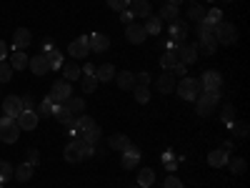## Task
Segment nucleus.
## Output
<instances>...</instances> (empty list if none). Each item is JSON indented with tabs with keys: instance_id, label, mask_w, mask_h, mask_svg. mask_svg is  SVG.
<instances>
[{
	"instance_id": "obj_1",
	"label": "nucleus",
	"mask_w": 250,
	"mask_h": 188,
	"mask_svg": "<svg viewBox=\"0 0 250 188\" xmlns=\"http://www.w3.org/2000/svg\"><path fill=\"white\" fill-rule=\"evenodd\" d=\"M218 100H220V91H200V95L195 98V108H198V116L208 118L215 106H218Z\"/></svg>"
},
{
	"instance_id": "obj_2",
	"label": "nucleus",
	"mask_w": 250,
	"mask_h": 188,
	"mask_svg": "<svg viewBox=\"0 0 250 188\" xmlns=\"http://www.w3.org/2000/svg\"><path fill=\"white\" fill-rule=\"evenodd\" d=\"M18 138H20L18 120L10 118V116H3V118H0V141H3V143H15Z\"/></svg>"
},
{
	"instance_id": "obj_3",
	"label": "nucleus",
	"mask_w": 250,
	"mask_h": 188,
	"mask_svg": "<svg viewBox=\"0 0 250 188\" xmlns=\"http://www.w3.org/2000/svg\"><path fill=\"white\" fill-rule=\"evenodd\" d=\"M238 40V30L233 23H225V20H220V23L215 25V43L218 46H233Z\"/></svg>"
},
{
	"instance_id": "obj_4",
	"label": "nucleus",
	"mask_w": 250,
	"mask_h": 188,
	"mask_svg": "<svg viewBox=\"0 0 250 188\" xmlns=\"http://www.w3.org/2000/svg\"><path fill=\"white\" fill-rule=\"evenodd\" d=\"M178 95L183 98V100H195L198 95H200V80L198 78H183L180 83H178Z\"/></svg>"
},
{
	"instance_id": "obj_5",
	"label": "nucleus",
	"mask_w": 250,
	"mask_h": 188,
	"mask_svg": "<svg viewBox=\"0 0 250 188\" xmlns=\"http://www.w3.org/2000/svg\"><path fill=\"white\" fill-rule=\"evenodd\" d=\"M70 95H73L70 80H65V78H62V80H55V83H53V88H50V95H48V98L55 103V106H60V103H65Z\"/></svg>"
},
{
	"instance_id": "obj_6",
	"label": "nucleus",
	"mask_w": 250,
	"mask_h": 188,
	"mask_svg": "<svg viewBox=\"0 0 250 188\" xmlns=\"http://www.w3.org/2000/svg\"><path fill=\"white\" fill-rule=\"evenodd\" d=\"M175 55H178V63H183V66H193V63L198 60V53H195L193 43H180L175 48Z\"/></svg>"
},
{
	"instance_id": "obj_7",
	"label": "nucleus",
	"mask_w": 250,
	"mask_h": 188,
	"mask_svg": "<svg viewBox=\"0 0 250 188\" xmlns=\"http://www.w3.org/2000/svg\"><path fill=\"white\" fill-rule=\"evenodd\" d=\"M223 86V75L218 70H205L203 78H200V88L203 91H220Z\"/></svg>"
},
{
	"instance_id": "obj_8",
	"label": "nucleus",
	"mask_w": 250,
	"mask_h": 188,
	"mask_svg": "<svg viewBox=\"0 0 250 188\" xmlns=\"http://www.w3.org/2000/svg\"><path fill=\"white\" fill-rule=\"evenodd\" d=\"M68 53L73 55V60L75 58H85V55H90V48H88V35H78L73 43L68 46Z\"/></svg>"
},
{
	"instance_id": "obj_9",
	"label": "nucleus",
	"mask_w": 250,
	"mask_h": 188,
	"mask_svg": "<svg viewBox=\"0 0 250 188\" xmlns=\"http://www.w3.org/2000/svg\"><path fill=\"white\" fill-rule=\"evenodd\" d=\"M88 48H90V53H105L110 48V40L103 33H93V35H88Z\"/></svg>"
},
{
	"instance_id": "obj_10",
	"label": "nucleus",
	"mask_w": 250,
	"mask_h": 188,
	"mask_svg": "<svg viewBox=\"0 0 250 188\" xmlns=\"http://www.w3.org/2000/svg\"><path fill=\"white\" fill-rule=\"evenodd\" d=\"M125 38H128V43L140 46V43H145V38H148V33H145V28H143V25L130 23L128 28H125Z\"/></svg>"
},
{
	"instance_id": "obj_11",
	"label": "nucleus",
	"mask_w": 250,
	"mask_h": 188,
	"mask_svg": "<svg viewBox=\"0 0 250 188\" xmlns=\"http://www.w3.org/2000/svg\"><path fill=\"white\" fill-rule=\"evenodd\" d=\"M33 43V35H30V30L28 28H18L15 30V35H13V50H25L28 46Z\"/></svg>"
},
{
	"instance_id": "obj_12",
	"label": "nucleus",
	"mask_w": 250,
	"mask_h": 188,
	"mask_svg": "<svg viewBox=\"0 0 250 188\" xmlns=\"http://www.w3.org/2000/svg\"><path fill=\"white\" fill-rule=\"evenodd\" d=\"M28 68L35 73V75H45L48 70H50V66H48V58H45V53H35L30 60H28Z\"/></svg>"
},
{
	"instance_id": "obj_13",
	"label": "nucleus",
	"mask_w": 250,
	"mask_h": 188,
	"mask_svg": "<svg viewBox=\"0 0 250 188\" xmlns=\"http://www.w3.org/2000/svg\"><path fill=\"white\" fill-rule=\"evenodd\" d=\"M15 120H18V125H20V131H35V125H38L40 116H38L35 111H23Z\"/></svg>"
},
{
	"instance_id": "obj_14",
	"label": "nucleus",
	"mask_w": 250,
	"mask_h": 188,
	"mask_svg": "<svg viewBox=\"0 0 250 188\" xmlns=\"http://www.w3.org/2000/svg\"><path fill=\"white\" fill-rule=\"evenodd\" d=\"M3 111H5V116L18 118L20 113H23V103H20V98H18V95H8V98L3 100Z\"/></svg>"
},
{
	"instance_id": "obj_15",
	"label": "nucleus",
	"mask_w": 250,
	"mask_h": 188,
	"mask_svg": "<svg viewBox=\"0 0 250 188\" xmlns=\"http://www.w3.org/2000/svg\"><path fill=\"white\" fill-rule=\"evenodd\" d=\"M185 35H188V23L185 20H173L170 23V40H175V43H185Z\"/></svg>"
},
{
	"instance_id": "obj_16",
	"label": "nucleus",
	"mask_w": 250,
	"mask_h": 188,
	"mask_svg": "<svg viewBox=\"0 0 250 188\" xmlns=\"http://www.w3.org/2000/svg\"><path fill=\"white\" fill-rule=\"evenodd\" d=\"M138 161H140V148H135V145H130V148L125 151V156H123L120 165H123L125 171H133L135 165H138Z\"/></svg>"
},
{
	"instance_id": "obj_17",
	"label": "nucleus",
	"mask_w": 250,
	"mask_h": 188,
	"mask_svg": "<svg viewBox=\"0 0 250 188\" xmlns=\"http://www.w3.org/2000/svg\"><path fill=\"white\" fill-rule=\"evenodd\" d=\"M108 143H110V148H113V151H120V153H125V151H128L130 145H133V143H130V138L125 136V133H113Z\"/></svg>"
},
{
	"instance_id": "obj_18",
	"label": "nucleus",
	"mask_w": 250,
	"mask_h": 188,
	"mask_svg": "<svg viewBox=\"0 0 250 188\" xmlns=\"http://www.w3.org/2000/svg\"><path fill=\"white\" fill-rule=\"evenodd\" d=\"M115 80H118V88H120V91H133V88H135V75H133L130 70L115 73Z\"/></svg>"
},
{
	"instance_id": "obj_19",
	"label": "nucleus",
	"mask_w": 250,
	"mask_h": 188,
	"mask_svg": "<svg viewBox=\"0 0 250 188\" xmlns=\"http://www.w3.org/2000/svg\"><path fill=\"white\" fill-rule=\"evenodd\" d=\"M95 78H98V83H110L115 78V66L113 63H103V66L95 70Z\"/></svg>"
},
{
	"instance_id": "obj_20",
	"label": "nucleus",
	"mask_w": 250,
	"mask_h": 188,
	"mask_svg": "<svg viewBox=\"0 0 250 188\" xmlns=\"http://www.w3.org/2000/svg\"><path fill=\"white\" fill-rule=\"evenodd\" d=\"M28 60H30V55H25V50H13L10 68L13 70H23V68H28Z\"/></svg>"
},
{
	"instance_id": "obj_21",
	"label": "nucleus",
	"mask_w": 250,
	"mask_h": 188,
	"mask_svg": "<svg viewBox=\"0 0 250 188\" xmlns=\"http://www.w3.org/2000/svg\"><path fill=\"white\" fill-rule=\"evenodd\" d=\"M198 40H208V43H215V25L210 23H205V20H200V25H198Z\"/></svg>"
},
{
	"instance_id": "obj_22",
	"label": "nucleus",
	"mask_w": 250,
	"mask_h": 188,
	"mask_svg": "<svg viewBox=\"0 0 250 188\" xmlns=\"http://www.w3.org/2000/svg\"><path fill=\"white\" fill-rule=\"evenodd\" d=\"M60 106L65 108V111H70L73 116H78V113L85 111V100H83V98H73V95H70L65 103H60Z\"/></svg>"
},
{
	"instance_id": "obj_23",
	"label": "nucleus",
	"mask_w": 250,
	"mask_h": 188,
	"mask_svg": "<svg viewBox=\"0 0 250 188\" xmlns=\"http://www.w3.org/2000/svg\"><path fill=\"white\" fill-rule=\"evenodd\" d=\"M158 91L160 93H173L175 91V75L173 73H165V75H160V80H158Z\"/></svg>"
},
{
	"instance_id": "obj_24",
	"label": "nucleus",
	"mask_w": 250,
	"mask_h": 188,
	"mask_svg": "<svg viewBox=\"0 0 250 188\" xmlns=\"http://www.w3.org/2000/svg\"><path fill=\"white\" fill-rule=\"evenodd\" d=\"M13 178H15V181H20V183L30 181V178H33V165H30V163H20L18 168L13 171Z\"/></svg>"
},
{
	"instance_id": "obj_25",
	"label": "nucleus",
	"mask_w": 250,
	"mask_h": 188,
	"mask_svg": "<svg viewBox=\"0 0 250 188\" xmlns=\"http://www.w3.org/2000/svg\"><path fill=\"white\" fill-rule=\"evenodd\" d=\"M228 158H230V156H228V151L225 148H218V151H213L210 156H208V163H210L213 168H220V165L228 163Z\"/></svg>"
},
{
	"instance_id": "obj_26",
	"label": "nucleus",
	"mask_w": 250,
	"mask_h": 188,
	"mask_svg": "<svg viewBox=\"0 0 250 188\" xmlns=\"http://www.w3.org/2000/svg\"><path fill=\"white\" fill-rule=\"evenodd\" d=\"M145 33H148V35H158L160 30H163V20L160 18H155V15H148V18H145Z\"/></svg>"
},
{
	"instance_id": "obj_27",
	"label": "nucleus",
	"mask_w": 250,
	"mask_h": 188,
	"mask_svg": "<svg viewBox=\"0 0 250 188\" xmlns=\"http://www.w3.org/2000/svg\"><path fill=\"white\" fill-rule=\"evenodd\" d=\"M155 183V171L153 168H140V173H138V186L140 188H150Z\"/></svg>"
},
{
	"instance_id": "obj_28",
	"label": "nucleus",
	"mask_w": 250,
	"mask_h": 188,
	"mask_svg": "<svg viewBox=\"0 0 250 188\" xmlns=\"http://www.w3.org/2000/svg\"><path fill=\"white\" fill-rule=\"evenodd\" d=\"M73 143H75V148H78V153L83 156V161H85V158H90V156L95 153V145L85 143V141H83V138H73Z\"/></svg>"
},
{
	"instance_id": "obj_29",
	"label": "nucleus",
	"mask_w": 250,
	"mask_h": 188,
	"mask_svg": "<svg viewBox=\"0 0 250 188\" xmlns=\"http://www.w3.org/2000/svg\"><path fill=\"white\" fill-rule=\"evenodd\" d=\"M62 73H65V80H78L83 70L75 60H70V63H62Z\"/></svg>"
},
{
	"instance_id": "obj_30",
	"label": "nucleus",
	"mask_w": 250,
	"mask_h": 188,
	"mask_svg": "<svg viewBox=\"0 0 250 188\" xmlns=\"http://www.w3.org/2000/svg\"><path fill=\"white\" fill-rule=\"evenodd\" d=\"M55 118H58V123H62V125H73L75 123V116L70 113V111H65L62 106H55V113H53Z\"/></svg>"
},
{
	"instance_id": "obj_31",
	"label": "nucleus",
	"mask_w": 250,
	"mask_h": 188,
	"mask_svg": "<svg viewBox=\"0 0 250 188\" xmlns=\"http://www.w3.org/2000/svg\"><path fill=\"white\" fill-rule=\"evenodd\" d=\"M45 58H48V66H50V70H58V68H62V55L58 53V48H50V50H45Z\"/></svg>"
},
{
	"instance_id": "obj_32",
	"label": "nucleus",
	"mask_w": 250,
	"mask_h": 188,
	"mask_svg": "<svg viewBox=\"0 0 250 188\" xmlns=\"http://www.w3.org/2000/svg\"><path fill=\"white\" fill-rule=\"evenodd\" d=\"M150 3H148V0H135V3H133V15H140V18H148L150 15Z\"/></svg>"
},
{
	"instance_id": "obj_33",
	"label": "nucleus",
	"mask_w": 250,
	"mask_h": 188,
	"mask_svg": "<svg viewBox=\"0 0 250 188\" xmlns=\"http://www.w3.org/2000/svg\"><path fill=\"white\" fill-rule=\"evenodd\" d=\"M225 165H230L233 176H243V173H245V168H248V163H245L243 158H228V163H225Z\"/></svg>"
},
{
	"instance_id": "obj_34",
	"label": "nucleus",
	"mask_w": 250,
	"mask_h": 188,
	"mask_svg": "<svg viewBox=\"0 0 250 188\" xmlns=\"http://www.w3.org/2000/svg\"><path fill=\"white\" fill-rule=\"evenodd\" d=\"M178 63V55H175V50H165L163 55H160V68H165V70H170L173 66Z\"/></svg>"
},
{
	"instance_id": "obj_35",
	"label": "nucleus",
	"mask_w": 250,
	"mask_h": 188,
	"mask_svg": "<svg viewBox=\"0 0 250 188\" xmlns=\"http://www.w3.org/2000/svg\"><path fill=\"white\" fill-rule=\"evenodd\" d=\"M73 125H75V128L80 131V136H83L85 131H90V128H93V125H95V120H93L90 116H80V118H75V123H73Z\"/></svg>"
},
{
	"instance_id": "obj_36",
	"label": "nucleus",
	"mask_w": 250,
	"mask_h": 188,
	"mask_svg": "<svg viewBox=\"0 0 250 188\" xmlns=\"http://www.w3.org/2000/svg\"><path fill=\"white\" fill-rule=\"evenodd\" d=\"M215 46H218V43H208V40H198V43H195V53H198V55H215Z\"/></svg>"
},
{
	"instance_id": "obj_37",
	"label": "nucleus",
	"mask_w": 250,
	"mask_h": 188,
	"mask_svg": "<svg viewBox=\"0 0 250 188\" xmlns=\"http://www.w3.org/2000/svg\"><path fill=\"white\" fill-rule=\"evenodd\" d=\"M160 20H168V23H173V20H178V8L175 5H163L160 8Z\"/></svg>"
},
{
	"instance_id": "obj_38",
	"label": "nucleus",
	"mask_w": 250,
	"mask_h": 188,
	"mask_svg": "<svg viewBox=\"0 0 250 188\" xmlns=\"http://www.w3.org/2000/svg\"><path fill=\"white\" fill-rule=\"evenodd\" d=\"M65 161H68V163H80V161H83V156H80L78 148H75V143H68V145H65Z\"/></svg>"
},
{
	"instance_id": "obj_39",
	"label": "nucleus",
	"mask_w": 250,
	"mask_h": 188,
	"mask_svg": "<svg viewBox=\"0 0 250 188\" xmlns=\"http://www.w3.org/2000/svg\"><path fill=\"white\" fill-rule=\"evenodd\" d=\"M80 138L85 141V143H90V145H95V143H98V138H100V125H93V128H90V131H85Z\"/></svg>"
},
{
	"instance_id": "obj_40",
	"label": "nucleus",
	"mask_w": 250,
	"mask_h": 188,
	"mask_svg": "<svg viewBox=\"0 0 250 188\" xmlns=\"http://www.w3.org/2000/svg\"><path fill=\"white\" fill-rule=\"evenodd\" d=\"M13 165L8 163V161H0V183H5V181H10L13 178Z\"/></svg>"
},
{
	"instance_id": "obj_41",
	"label": "nucleus",
	"mask_w": 250,
	"mask_h": 188,
	"mask_svg": "<svg viewBox=\"0 0 250 188\" xmlns=\"http://www.w3.org/2000/svg\"><path fill=\"white\" fill-rule=\"evenodd\" d=\"M133 93H135V100H138V103H148V100H150V91H148V86H135Z\"/></svg>"
},
{
	"instance_id": "obj_42",
	"label": "nucleus",
	"mask_w": 250,
	"mask_h": 188,
	"mask_svg": "<svg viewBox=\"0 0 250 188\" xmlns=\"http://www.w3.org/2000/svg\"><path fill=\"white\" fill-rule=\"evenodd\" d=\"M80 86H83V91H85V93H93L95 86H98V78H95V75H83Z\"/></svg>"
},
{
	"instance_id": "obj_43",
	"label": "nucleus",
	"mask_w": 250,
	"mask_h": 188,
	"mask_svg": "<svg viewBox=\"0 0 250 188\" xmlns=\"http://www.w3.org/2000/svg\"><path fill=\"white\" fill-rule=\"evenodd\" d=\"M203 20H205V23H210V25H218L220 20H223V13H220L218 8H213V10H208V13H205Z\"/></svg>"
},
{
	"instance_id": "obj_44",
	"label": "nucleus",
	"mask_w": 250,
	"mask_h": 188,
	"mask_svg": "<svg viewBox=\"0 0 250 188\" xmlns=\"http://www.w3.org/2000/svg\"><path fill=\"white\" fill-rule=\"evenodd\" d=\"M38 113H40V116H53V113H55V103H53L50 98H45V100L38 106Z\"/></svg>"
},
{
	"instance_id": "obj_45",
	"label": "nucleus",
	"mask_w": 250,
	"mask_h": 188,
	"mask_svg": "<svg viewBox=\"0 0 250 188\" xmlns=\"http://www.w3.org/2000/svg\"><path fill=\"white\" fill-rule=\"evenodd\" d=\"M10 78H13V68H10V63L0 60V83H8Z\"/></svg>"
},
{
	"instance_id": "obj_46",
	"label": "nucleus",
	"mask_w": 250,
	"mask_h": 188,
	"mask_svg": "<svg viewBox=\"0 0 250 188\" xmlns=\"http://www.w3.org/2000/svg\"><path fill=\"white\" fill-rule=\"evenodd\" d=\"M230 128H233V133H235L238 138H245L248 131H250V125H248V123H235V120H233V123H230Z\"/></svg>"
},
{
	"instance_id": "obj_47",
	"label": "nucleus",
	"mask_w": 250,
	"mask_h": 188,
	"mask_svg": "<svg viewBox=\"0 0 250 188\" xmlns=\"http://www.w3.org/2000/svg\"><path fill=\"white\" fill-rule=\"evenodd\" d=\"M233 116H235V106H233V103H225V106H223V120L230 125L233 123Z\"/></svg>"
},
{
	"instance_id": "obj_48",
	"label": "nucleus",
	"mask_w": 250,
	"mask_h": 188,
	"mask_svg": "<svg viewBox=\"0 0 250 188\" xmlns=\"http://www.w3.org/2000/svg\"><path fill=\"white\" fill-rule=\"evenodd\" d=\"M188 15H190V20H200L205 18V10H203V5H190V10H188Z\"/></svg>"
},
{
	"instance_id": "obj_49",
	"label": "nucleus",
	"mask_w": 250,
	"mask_h": 188,
	"mask_svg": "<svg viewBox=\"0 0 250 188\" xmlns=\"http://www.w3.org/2000/svg\"><path fill=\"white\" fill-rule=\"evenodd\" d=\"M108 5L113 8V10H128V5H130V0H108Z\"/></svg>"
},
{
	"instance_id": "obj_50",
	"label": "nucleus",
	"mask_w": 250,
	"mask_h": 188,
	"mask_svg": "<svg viewBox=\"0 0 250 188\" xmlns=\"http://www.w3.org/2000/svg\"><path fill=\"white\" fill-rule=\"evenodd\" d=\"M20 103H23V111H35V100H33V95H23V98H20Z\"/></svg>"
},
{
	"instance_id": "obj_51",
	"label": "nucleus",
	"mask_w": 250,
	"mask_h": 188,
	"mask_svg": "<svg viewBox=\"0 0 250 188\" xmlns=\"http://www.w3.org/2000/svg\"><path fill=\"white\" fill-rule=\"evenodd\" d=\"M163 188H183V183L175 176H168V178H165V183H163Z\"/></svg>"
},
{
	"instance_id": "obj_52",
	"label": "nucleus",
	"mask_w": 250,
	"mask_h": 188,
	"mask_svg": "<svg viewBox=\"0 0 250 188\" xmlns=\"http://www.w3.org/2000/svg\"><path fill=\"white\" fill-rule=\"evenodd\" d=\"M120 20H123L125 25H130V23H135V15H133V10H123V13H120Z\"/></svg>"
},
{
	"instance_id": "obj_53",
	"label": "nucleus",
	"mask_w": 250,
	"mask_h": 188,
	"mask_svg": "<svg viewBox=\"0 0 250 188\" xmlns=\"http://www.w3.org/2000/svg\"><path fill=\"white\" fill-rule=\"evenodd\" d=\"M148 83H150V73H138V78H135V86H148Z\"/></svg>"
},
{
	"instance_id": "obj_54",
	"label": "nucleus",
	"mask_w": 250,
	"mask_h": 188,
	"mask_svg": "<svg viewBox=\"0 0 250 188\" xmlns=\"http://www.w3.org/2000/svg\"><path fill=\"white\" fill-rule=\"evenodd\" d=\"M28 163L33 165V168L40 163V158H38V151H35V148H30V151H28Z\"/></svg>"
},
{
	"instance_id": "obj_55",
	"label": "nucleus",
	"mask_w": 250,
	"mask_h": 188,
	"mask_svg": "<svg viewBox=\"0 0 250 188\" xmlns=\"http://www.w3.org/2000/svg\"><path fill=\"white\" fill-rule=\"evenodd\" d=\"M5 58H8V46L0 40V60H5Z\"/></svg>"
},
{
	"instance_id": "obj_56",
	"label": "nucleus",
	"mask_w": 250,
	"mask_h": 188,
	"mask_svg": "<svg viewBox=\"0 0 250 188\" xmlns=\"http://www.w3.org/2000/svg\"><path fill=\"white\" fill-rule=\"evenodd\" d=\"M83 73H85V75H95V66H90V63H88V66L85 68H80Z\"/></svg>"
},
{
	"instance_id": "obj_57",
	"label": "nucleus",
	"mask_w": 250,
	"mask_h": 188,
	"mask_svg": "<svg viewBox=\"0 0 250 188\" xmlns=\"http://www.w3.org/2000/svg\"><path fill=\"white\" fill-rule=\"evenodd\" d=\"M175 165H178V163H175V158H170V161H165V168H168V171H175Z\"/></svg>"
},
{
	"instance_id": "obj_58",
	"label": "nucleus",
	"mask_w": 250,
	"mask_h": 188,
	"mask_svg": "<svg viewBox=\"0 0 250 188\" xmlns=\"http://www.w3.org/2000/svg\"><path fill=\"white\" fill-rule=\"evenodd\" d=\"M70 136H73V138H80V131L75 128V125H70Z\"/></svg>"
},
{
	"instance_id": "obj_59",
	"label": "nucleus",
	"mask_w": 250,
	"mask_h": 188,
	"mask_svg": "<svg viewBox=\"0 0 250 188\" xmlns=\"http://www.w3.org/2000/svg\"><path fill=\"white\" fill-rule=\"evenodd\" d=\"M170 158H175L173 151H165V153H163V161H170Z\"/></svg>"
},
{
	"instance_id": "obj_60",
	"label": "nucleus",
	"mask_w": 250,
	"mask_h": 188,
	"mask_svg": "<svg viewBox=\"0 0 250 188\" xmlns=\"http://www.w3.org/2000/svg\"><path fill=\"white\" fill-rule=\"evenodd\" d=\"M168 3H170V5H175V8H178V5H180V3H185V0H168Z\"/></svg>"
},
{
	"instance_id": "obj_61",
	"label": "nucleus",
	"mask_w": 250,
	"mask_h": 188,
	"mask_svg": "<svg viewBox=\"0 0 250 188\" xmlns=\"http://www.w3.org/2000/svg\"><path fill=\"white\" fill-rule=\"evenodd\" d=\"M190 5H198V0H190Z\"/></svg>"
},
{
	"instance_id": "obj_62",
	"label": "nucleus",
	"mask_w": 250,
	"mask_h": 188,
	"mask_svg": "<svg viewBox=\"0 0 250 188\" xmlns=\"http://www.w3.org/2000/svg\"><path fill=\"white\" fill-rule=\"evenodd\" d=\"M133 188H140V186H133Z\"/></svg>"
},
{
	"instance_id": "obj_63",
	"label": "nucleus",
	"mask_w": 250,
	"mask_h": 188,
	"mask_svg": "<svg viewBox=\"0 0 250 188\" xmlns=\"http://www.w3.org/2000/svg\"><path fill=\"white\" fill-rule=\"evenodd\" d=\"M210 3H215V0H210Z\"/></svg>"
},
{
	"instance_id": "obj_64",
	"label": "nucleus",
	"mask_w": 250,
	"mask_h": 188,
	"mask_svg": "<svg viewBox=\"0 0 250 188\" xmlns=\"http://www.w3.org/2000/svg\"><path fill=\"white\" fill-rule=\"evenodd\" d=\"M0 188H3V183H0Z\"/></svg>"
}]
</instances>
